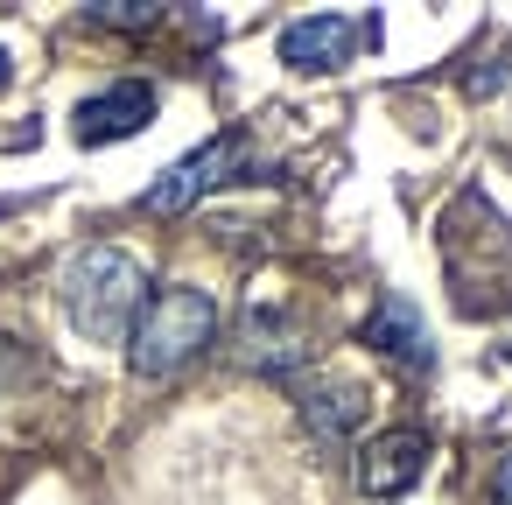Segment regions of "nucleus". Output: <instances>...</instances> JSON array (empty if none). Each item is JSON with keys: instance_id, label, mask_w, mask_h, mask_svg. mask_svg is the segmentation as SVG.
I'll return each instance as SVG.
<instances>
[{"instance_id": "1", "label": "nucleus", "mask_w": 512, "mask_h": 505, "mask_svg": "<svg viewBox=\"0 0 512 505\" xmlns=\"http://www.w3.org/2000/svg\"><path fill=\"white\" fill-rule=\"evenodd\" d=\"M57 295H64V316H71L78 337H92V344H127V330H134V316H141V302H148V274H141V260L120 253V246H78V253L64 260Z\"/></svg>"}, {"instance_id": "2", "label": "nucleus", "mask_w": 512, "mask_h": 505, "mask_svg": "<svg viewBox=\"0 0 512 505\" xmlns=\"http://www.w3.org/2000/svg\"><path fill=\"white\" fill-rule=\"evenodd\" d=\"M218 337V302L204 288H155L127 330V365L141 379H169L190 358H204Z\"/></svg>"}, {"instance_id": "3", "label": "nucleus", "mask_w": 512, "mask_h": 505, "mask_svg": "<svg viewBox=\"0 0 512 505\" xmlns=\"http://www.w3.org/2000/svg\"><path fill=\"white\" fill-rule=\"evenodd\" d=\"M239 162H246V134H218V141H204L197 155H183L176 169H162V176L148 183V197H141V204H148L155 218L190 211V204H197V197H211V190H218Z\"/></svg>"}, {"instance_id": "4", "label": "nucleus", "mask_w": 512, "mask_h": 505, "mask_svg": "<svg viewBox=\"0 0 512 505\" xmlns=\"http://www.w3.org/2000/svg\"><path fill=\"white\" fill-rule=\"evenodd\" d=\"M148 120H155V85H141V78H120V85L92 92V99L71 113V134H78L85 148H106V141H127V134H141Z\"/></svg>"}, {"instance_id": "5", "label": "nucleus", "mask_w": 512, "mask_h": 505, "mask_svg": "<svg viewBox=\"0 0 512 505\" xmlns=\"http://www.w3.org/2000/svg\"><path fill=\"white\" fill-rule=\"evenodd\" d=\"M421 470H428V435L421 428H386L358 449V491L365 498H400V491L421 484Z\"/></svg>"}, {"instance_id": "6", "label": "nucleus", "mask_w": 512, "mask_h": 505, "mask_svg": "<svg viewBox=\"0 0 512 505\" xmlns=\"http://www.w3.org/2000/svg\"><path fill=\"white\" fill-rule=\"evenodd\" d=\"M358 50V22L351 15H302L281 29V64L288 71H337Z\"/></svg>"}, {"instance_id": "7", "label": "nucleus", "mask_w": 512, "mask_h": 505, "mask_svg": "<svg viewBox=\"0 0 512 505\" xmlns=\"http://www.w3.org/2000/svg\"><path fill=\"white\" fill-rule=\"evenodd\" d=\"M365 344H379V351L400 358V365H428V358H435L428 323H421V309H414L407 295H379V302H372V316H365Z\"/></svg>"}, {"instance_id": "8", "label": "nucleus", "mask_w": 512, "mask_h": 505, "mask_svg": "<svg viewBox=\"0 0 512 505\" xmlns=\"http://www.w3.org/2000/svg\"><path fill=\"white\" fill-rule=\"evenodd\" d=\"M358 414H365V393L344 386V379H330V386H316V393L302 400V421L316 428V442H344V435L358 428Z\"/></svg>"}, {"instance_id": "9", "label": "nucleus", "mask_w": 512, "mask_h": 505, "mask_svg": "<svg viewBox=\"0 0 512 505\" xmlns=\"http://www.w3.org/2000/svg\"><path fill=\"white\" fill-rule=\"evenodd\" d=\"M85 15L106 22V29H155L162 22V0H92Z\"/></svg>"}, {"instance_id": "10", "label": "nucleus", "mask_w": 512, "mask_h": 505, "mask_svg": "<svg viewBox=\"0 0 512 505\" xmlns=\"http://www.w3.org/2000/svg\"><path fill=\"white\" fill-rule=\"evenodd\" d=\"M491 491H498V505H512V456L498 463V484H491Z\"/></svg>"}, {"instance_id": "11", "label": "nucleus", "mask_w": 512, "mask_h": 505, "mask_svg": "<svg viewBox=\"0 0 512 505\" xmlns=\"http://www.w3.org/2000/svg\"><path fill=\"white\" fill-rule=\"evenodd\" d=\"M8 78H15V57H8V50H0V85H8Z\"/></svg>"}]
</instances>
